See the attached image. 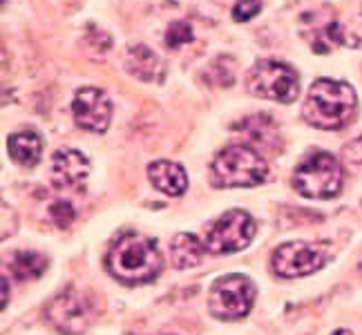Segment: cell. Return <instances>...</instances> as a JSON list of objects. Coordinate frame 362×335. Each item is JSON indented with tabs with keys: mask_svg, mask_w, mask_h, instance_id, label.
Segmentation results:
<instances>
[{
	"mask_svg": "<svg viewBox=\"0 0 362 335\" xmlns=\"http://www.w3.org/2000/svg\"><path fill=\"white\" fill-rule=\"evenodd\" d=\"M107 273L123 284H148L163 269L157 244L141 235H125L110 248L105 259Z\"/></svg>",
	"mask_w": 362,
	"mask_h": 335,
	"instance_id": "obj_1",
	"label": "cell"
},
{
	"mask_svg": "<svg viewBox=\"0 0 362 335\" xmlns=\"http://www.w3.org/2000/svg\"><path fill=\"white\" fill-rule=\"evenodd\" d=\"M356 92L349 83L317 78L309 88L302 105V117L306 123L320 130H338L351 121L356 112Z\"/></svg>",
	"mask_w": 362,
	"mask_h": 335,
	"instance_id": "obj_2",
	"label": "cell"
},
{
	"mask_svg": "<svg viewBox=\"0 0 362 335\" xmlns=\"http://www.w3.org/2000/svg\"><path fill=\"white\" fill-rule=\"evenodd\" d=\"M269 177V165L259 152L246 146L221 150L213 161V179L221 188H253Z\"/></svg>",
	"mask_w": 362,
	"mask_h": 335,
	"instance_id": "obj_3",
	"label": "cell"
},
{
	"mask_svg": "<svg viewBox=\"0 0 362 335\" xmlns=\"http://www.w3.org/2000/svg\"><path fill=\"white\" fill-rule=\"evenodd\" d=\"M342 165L329 152H313L306 157L293 175L296 190L306 199H333L342 190Z\"/></svg>",
	"mask_w": 362,
	"mask_h": 335,
	"instance_id": "obj_4",
	"label": "cell"
},
{
	"mask_svg": "<svg viewBox=\"0 0 362 335\" xmlns=\"http://www.w3.org/2000/svg\"><path fill=\"white\" fill-rule=\"evenodd\" d=\"M255 293V284L246 275H221L208 290V311L213 317L224 319V322L242 319L253 309Z\"/></svg>",
	"mask_w": 362,
	"mask_h": 335,
	"instance_id": "obj_5",
	"label": "cell"
},
{
	"mask_svg": "<svg viewBox=\"0 0 362 335\" xmlns=\"http://www.w3.org/2000/svg\"><path fill=\"white\" fill-rule=\"evenodd\" d=\"M331 259L329 242H288L273 250L271 266L273 273L284 279H296L313 275L327 266Z\"/></svg>",
	"mask_w": 362,
	"mask_h": 335,
	"instance_id": "obj_6",
	"label": "cell"
},
{
	"mask_svg": "<svg viewBox=\"0 0 362 335\" xmlns=\"http://www.w3.org/2000/svg\"><path fill=\"white\" fill-rule=\"evenodd\" d=\"M248 90L259 99L277 103H293L300 94L296 69L282 61H259L248 72Z\"/></svg>",
	"mask_w": 362,
	"mask_h": 335,
	"instance_id": "obj_7",
	"label": "cell"
},
{
	"mask_svg": "<svg viewBox=\"0 0 362 335\" xmlns=\"http://www.w3.org/2000/svg\"><path fill=\"white\" fill-rule=\"evenodd\" d=\"M257 233V223L246 211H228L206 233V250L213 255H230L248 248Z\"/></svg>",
	"mask_w": 362,
	"mask_h": 335,
	"instance_id": "obj_8",
	"label": "cell"
},
{
	"mask_svg": "<svg viewBox=\"0 0 362 335\" xmlns=\"http://www.w3.org/2000/svg\"><path fill=\"white\" fill-rule=\"evenodd\" d=\"M96 315V306L88 293L78 288H67L59 293L47 306V319L54 329L65 335H78L86 331Z\"/></svg>",
	"mask_w": 362,
	"mask_h": 335,
	"instance_id": "obj_9",
	"label": "cell"
},
{
	"mask_svg": "<svg viewBox=\"0 0 362 335\" xmlns=\"http://www.w3.org/2000/svg\"><path fill=\"white\" fill-rule=\"evenodd\" d=\"M72 114L83 130L101 134L107 130L110 119H112V103L103 90L83 88L72 101Z\"/></svg>",
	"mask_w": 362,
	"mask_h": 335,
	"instance_id": "obj_10",
	"label": "cell"
},
{
	"mask_svg": "<svg viewBox=\"0 0 362 335\" xmlns=\"http://www.w3.org/2000/svg\"><path fill=\"white\" fill-rule=\"evenodd\" d=\"M90 175V161L74 148H61L52 157V181L59 188H78Z\"/></svg>",
	"mask_w": 362,
	"mask_h": 335,
	"instance_id": "obj_11",
	"label": "cell"
},
{
	"mask_svg": "<svg viewBox=\"0 0 362 335\" xmlns=\"http://www.w3.org/2000/svg\"><path fill=\"white\" fill-rule=\"evenodd\" d=\"M148 179L159 192L168 194V197H181L188 188L186 170L179 163L173 161H152L148 165Z\"/></svg>",
	"mask_w": 362,
	"mask_h": 335,
	"instance_id": "obj_12",
	"label": "cell"
},
{
	"mask_svg": "<svg viewBox=\"0 0 362 335\" xmlns=\"http://www.w3.org/2000/svg\"><path fill=\"white\" fill-rule=\"evenodd\" d=\"M7 148H9V157L25 168H34L40 161V157H43V139L34 130H23L11 134Z\"/></svg>",
	"mask_w": 362,
	"mask_h": 335,
	"instance_id": "obj_13",
	"label": "cell"
},
{
	"mask_svg": "<svg viewBox=\"0 0 362 335\" xmlns=\"http://www.w3.org/2000/svg\"><path fill=\"white\" fill-rule=\"evenodd\" d=\"M125 67L128 72L141 81H159L163 76V65L159 61V56L148 49L146 45H136L128 49L125 56Z\"/></svg>",
	"mask_w": 362,
	"mask_h": 335,
	"instance_id": "obj_14",
	"label": "cell"
},
{
	"mask_svg": "<svg viewBox=\"0 0 362 335\" xmlns=\"http://www.w3.org/2000/svg\"><path fill=\"white\" fill-rule=\"evenodd\" d=\"M204 253H206V244L199 242V237H194L190 233H179L170 244L173 266L181 271L202 264Z\"/></svg>",
	"mask_w": 362,
	"mask_h": 335,
	"instance_id": "obj_15",
	"label": "cell"
},
{
	"mask_svg": "<svg viewBox=\"0 0 362 335\" xmlns=\"http://www.w3.org/2000/svg\"><path fill=\"white\" fill-rule=\"evenodd\" d=\"M47 266H49V259L40 253H32V250H18V253H13L9 259V269L21 282L38 279L47 271Z\"/></svg>",
	"mask_w": 362,
	"mask_h": 335,
	"instance_id": "obj_16",
	"label": "cell"
},
{
	"mask_svg": "<svg viewBox=\"0 0 362 335\" xmlns=\"http://www.w3.org/2000/svg\"><path fill=\"white\" fill-rule=\"evenodd\" d=\"M192 38V27L188 23H175L168 27V32H165V43L170 47H179L184 43H190Z\"/></svg>",
	"mask_w": 362,
	"mask_h": 335,
	"instance_id": "obj_17",
	"label": "cell"
},
{
	"mask_svg": "<svg viewBox=\"0 0 362 335\" xmlns=\"http://www.w3.org/2000/svg\"><path fill=\"white\" fill-rule=\"evenodd\" d=\"M262 9V0H238L233 7V18L235 20H250L253 16H257Z\"/></svg>",
	"mask_w": 362,
	"mask_h": 335,
	"instance_id": "obj_18",
	"label": "cell"
},
{
	"mask_svg": "<svg viewBox=\"0 0 362 335\" xmlns=\"http://www.w3.org/2000/svg\"><path fill=\"white\" fill-rule=\"evenodd\" d=\"M49 215H52V219L57 221L61 228H67L69 223L74 221V217H76L72 204H67V201H57V204H54L49 208Z\"/></svg>",
	"mask_w": 362,
	"mask_h": 335,
	"instance_id": "obj_19",
	"label": "cell"
},
{
	"mask_svg": "<svg viewBox=\"0 0 362 335\" xmlns=\"http://www.w3.org/2000/svg\"><path fill=\"white\" fill-rule=\"evenodd\" d=\"M9 304V279L7 275H3V309H7Z\"/></svg>",
	"mask_w": 362,
	"mask_h": 335,
	"instance_id": "obj_20",
	"label": "cell"
},
{
	"mask_svg": "<svg viewBox=\"0 0 362 335\" xmlns=\"http://www.w3.org/2000/svg\"><path fill=\"white\" fill-rule=\"evenodd\" d=\"M333 335H354V333H351L349 329H338V331L333 333Z\"/></svg>",
	"mask_w": 362,
	"mask_h": 335,
	"instance_id": "obj_21",
	"label": "cell"
}]
</instances>
